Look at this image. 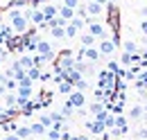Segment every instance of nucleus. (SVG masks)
<instances>
[{"label":"nucleus","mask_w":147,"mask_h":140,"mask_svg":"<svg viewBox=\"0 0 147 140\" xmlns=\"http://www.w3.org/2000/svg\"><path fill=\"white\" fill-rule=\"evenodd\" d=\"M140 34L147 36V18H143V20H140Z\"/></svg>","instance_id":"36"},{"label":"nucleus","mask_w":147,"mask_h":140,"mask_svg":"<svg viewBox=\"0 0 147 140\" xmlns=\"http://www.w3.org/2000/svg\"><path fill=\"white\" fill-rule=\"evenodd\" d=\"M136 140H147V127H140L136 131Z\"/></svg>","instance_id":"34"},{"label":"nucleus","mask_w":147,"mask_h":140,"mask_svg":"<svg viewBox=\"0 0 147 140\" xmlns=\"http://www.w3.org/2000/svg\"><path fill=\"white\" fill-rule=\"evenodd\" d=\"M104 127H107V129H113V127H115V115H113V113H109V115H107Z\"/></svg>","instance_id":"33"},{"label":"nucleus","mask_w":147,"mask_h":140,"mask_svg":"<svg viewBox=\"0 0 147 140\" xmlns=\"http://www.w3.org/2000/svg\"><path fill=\"white\" fill-rule=\"evenodd\" d=\"M122 140H129V138H125V136H122Z\"/></svg>","instance_id":"41"},{"label":"nucleus","mask_w":147,"mask_h":140,"mask_svg":"<svg viewBox=\"0 0 147 140\" xmlns=\"http://www.w3.org/2000/svg\"><path fill=\"white\" fill-rule=\"evenodd\" d=\"M7 18L11 20V30H14V34H27V30H30L32 23H30V18L25 16L20 9H14V7H11V9L7 11Z\"/></svg>","instance_id":"1"},{"label":"nucleus","mask_w":147,"mask_h":140,"mask_svg":"<svg viewBox=\"0 0 147 140\" xmlns=\"http://www.w3.org/2000/svg\"><path fill=\"white\" fill-rule=\"evenodd\" d=\"M18 63H20V68H25V72H27V68L34 66V61H32L30 54H20V57H18Z\"/></svg>","instance_id":"19"},{"label":"nucleus","mask_w":147,"mask_h":140,"mask_svg":"<svg viewBox=\"0 0 147 140\" xmlns=\"http://www.w3.org/2000/svg\"><path fill=\"white\" fill-rule=\"evenodd\" d=\"M30 129H32V133H34V136H45V133H48V129H45V127H43V124L38 122H32L30 124Z\"/></svg>","instance_id":"18"},{"label":"nucleus","mask_w":147,"mask_h":140,"mask_svg":"<svg viewBox=\"0 0 147 140\" xmlns=\"http://www.w3.org/2000/svg\"><path fill=\"white\" fill-rule=\"evenodd\" d=\"M93 2H100V5H109V0H93Z\"/></svg>","instance_id":"39"},{"label":"nucleus","mask_w":147,"mask_h":140,"mask_svg":"<svg viewBox=\"0 0 147 140\" xmlns=\"http://www.w3.org/2000/svg\"><path fill=\"white\" fill-rule=\"evenodd\" d=\"M36 54L41 57H45V61H52L55 59V50H52V45H50V41H45V38H36Z\"/></svg>","instance_id":"5"},{"label":"nucleus","mask_w":147,"mask_h":140,"mask_svg":"<svg viewBox=\"0 0 147 140\" xmlns=\"http://www.w3.org/2000/svg\"><path fill=\"white\" fill-rule=\"evenodd\" d=\"M79 43H82V48H93L95 43H97V38L88 32H84V34H79Z\"/></svg>","instance_id":"14"},{"label":"nucleus","mask_w":147,"mask_h":140,"mask_svg":"<svg viewBox=\"0 0 147 140\" xmlns=\"http://www.w3.org/2000/svg\"><path fill=\"white\" fill-rule=\"evenodd\" d=\"M115 45H118V38H115V36L100 38V41H97V50H100V54H104V57H111V54L115 52Z\"/></svg>","instance_id":"4"},{"label":"nucleus","mask_w":147,"mask_h":140,"mask_svg":"<svg viewBox=\"0 0 147 140\" xmlns=\"http://www.w3.org/2000/svg\"><path fill=\"white\" fill-rule=\"evenodd\" d=\"M113 2H115V0H109V5H113Z\"/></svg>","instance_id":"40"},{"label":"nucleus","mask_w":147,"mask_h":140,"mask_svg":"<svg viewBox=\"0 0 147 140\" xmlns=\"http://www.w3.org/2000/svg\"><path fill=\"white\" fill-rule=\"evenodd\" d=\"M129 120H134V122H136V120H143V115H145V106H140V104H134L131 106V108H129Z\"/></svg>","instance_id":"13"},{"label":"nucleus","mask_w":147,"mask_h":140,"mask_svg":"<svg viewBox=\"0 0 147 140\" xmlns=\"http://www.w3.org/2000/svg\"><path fill=\"white\" fill-rule=\"evenodd\" d=\"M59 16L63 18V20H73L75 18V9L66 7V5H59Z\"/></svg>","instance_id":"15"},{"label":"nucleus","mask_w":147,"mask_h":140,"mask_svg":"<svg viewBox=\"0 0 147 140\" xmlns=\"http://www.w3.org/2000/svg\"><path fill=\"white\" fill-rule=\"evenodd\" d=\"M50 118H52V122H63V120H66L61 111H50Z\"/></svg>","instance_id":"31"},{"label":"nucleus","mask_w":147,"mask_h":140,"mask_svg":"<svg viewBox=\"0 0 147 140\" xmlns=\"http://www.w3.org/2000/svg\"><path fill=\"white\" fill-rule=\"evenodd\" d=\"M122 52H138V43H136V41H131V38H127V41H125V43H122Z\"/></svg>","instance_id":"20"},{"label":"nucleus","mask_w":147,"mask_h":140,"mask_svg":"<svg viewBox=\"0 0 147 140\" xmlns=\"http://www.w3.org/2000/svg\"><path fill=\"white\" fill-rule=\"evenodd\" d=\"M2 100H5V106H7V108H14V106H16V95H14L11 90H9V93H7Z\"/></svg>","instance_id":"23"},{"label":"nucleus","mask_w":147,"mask_h":140,"mask_svg":"<svg viewBox=\"0 0 147 140\" xmlns=\"http://www.w3.org/2000/svg\"><path fill=\"white\" fill-rule=\"evenodd\" d=\"M0 140H20V138L16 136V133H7V136H2Z\"/></svg>","instance_id":"37"},{"label":"nucleus","mask_w":147,"mask_h":140,"mask_svg":"<svg viewBox=\"0 0 147 140\" xmlns=\"http://www.w3.org/2000/svg\"><path fill=\"white\" fill-rule=\"evenodd\" d=\"M38 9L43 11L45 20H50V18L59 16V5H57V2H41V5H38Z\"/></svg>","instance_id":"7"},{"label":"nucleus","mask_w":147,"mask_h":140,"mask_svg":"<svg viewBox=\"0 0 147 140\" xmlns=\"http://www.w3.org/2000/svg\"><path fill=\"white\" fill-rule=\"evenodd\" d=\"M59 5H66V7H70V9H77V7L82 5V0H59Z\"/></svg>","instance_id":"29"},{"label":"nucleus","mask_w":147,"mask_h":140,"mask_svg":"<svg viewBox=\"0 0 147 140\" xmlns=\"http://www.w3.org/2000/svg\"><path fill=\"white\" fill-rule=\"evenodd\" d=\"M32 140H38V138H32Z\"/></svg>","instance_id":"42"},{"label":"nucleus","mask_w":147,"mask_h":140,"mask_svg":"<svg viewBox=\"0 0 147 140\" xmlns=\"http://www.w3.org/2000/svg\"><path fill=\"white\" fill-rule=\"evenodd\" d=\"M50 36H52V38H59V41H61V38H66V27H63V25L50 27Z\"/></svg>","instance_id":"17"},{"label":"nucleus","mask_w":147,"mask_h":140,"mask_svg":"<svg viewBox=\"0 0 147 140\" xmlns=\"http://www.w3.org/2000/svg\"><path fill=\"white\" fill-rule=\"evenodd\" d=\"M32 61H34V66H36V68H41V70H43V63H45V57H41V54H34V57H32Z\"/></svg>","instance_id":"32"},{"label":"nucleus","mask_w":147,"mask_h":140,"mask_svg":"<svg viewBox=\"0 0 147 140\" xmlns=\"http://www.w3.org/2000/svg\"><path fill=\"white\" fill-rule=\"evenodd\" d=\"M30 23H32L34 27H41V25L45 23V16H43V11H41L38 7H32V14H30Z\"/></svg>","instance_id":"10"},{"label":"nucleus","mask_w":147,"mask_h":140,"mask_svg":"<svg viewBox=\"0 0 147 140\" xmlns=\"http://www.w3.org/2000/svg\"><path fill=\"white\" fill-rule=\"evenodd\" d=\"M115 81H118L115 72H111L107 68L97 72V88H115Z\"/></svg>","instance_id":"3"},{"label":"nucleus","mask_w":147,"mask_h":140,"mask_svg":"<svg viewBox=\"0 0 147 140\" xmlns=\"http://www.w3.org/2000/svg\"><path fill=\"white\" fill-rule=\"evenodd\" d=\"M75 88H77V90H84V93H86V90H88V81H86V79L82 77V79H77V81H75Z\"/></svg>","instance_id":"30"},{"label":"nucleus","mask_w":147,"mask_h":140,"mask_svg":"<svg viewBox=\"0 0 147 140\" xmlns=\"http://www.w3.org/2000/svg\"><path fill=\"white\" fill-rule=\"evenodd\" d=\"M20 140H32L34 138V133H32V129H30V124H18L16 127V131H14Z\"/></svg>","instance_id":"11"},{"label":"nucleus","mask_w":147,"mask_h":140,"mask_svg":"<svg viewBox=\"0 0 147 140\" xmlns=\"http://www.w3.org/2000/svg\"><path fill=\"white\" fill-rule=\"evenodd\" d=\"M68 23H70V25H75L79 32H82V30H84V25H86V20H84V18H79V16H75L73 20H68Z\"/></svg>","instance_id":"27"},{"label":"nucleus","mask_w":147,"mask_h":140,"mask_svg":"<svg viewBox=\"0 0 147 140\" xmlns=\"http://www.w3.org/2000/svg\"><path fill=\"white\" fill-rule=\"evenodd\" d=\"M140 16L147 18V5H145V7H140Z\"/></svg>","instance_id":"38"},{"label":"nucleus","mask_w":147,"mask_h":140,"mask_svg":"<svg viewBox=\"0 0 147 140\" xmlns=\"http://www.w3.org/2000/svg\"><path fill=\"white\" fill-rule=\"evenodd\" d=\"M68 102H70L75 108H84V106H86V93H84V90H77V88H75L73 93L68 95Z\"/></svg>","instance_id":"6"},{"label":"nucleus","mask_w":147,"mask_h":140,"mask_svg":"<svg viewBox=\"0 0 147 140\" xmlns=\"http://www.w3.org/2000/svg\"><path fill=\"white\" fill-rule=\"evenodd\" d=\"M27 77H30L32 81H38V79H41V68H36V66L27 68Z\"/></svg>","instance_id":"22"},{"label":"nucleus","mask_w":147,"mask_h":140,"mask_svg":"<svg viewBox=\"0 0 147 140\" xmlns=\"http://www.w3.org/2000/svg\"><path fill=\"white\" fill-rule=\"evenodd\" d=\"M86 25H88V34H93L97 41L100 38H109V30L100 23V18H86Z\"/></svg>","instance_id":"2"},{"label":"nucleus","mask_w":147,"mask_h":140,"mask_svg":"<svg viewBox=\"0 0 147 140\" xmlns=\"http://www.w3.org/2000/svg\"><path fill=\"white\" fill-rule=\"evenodd\" d=\"M38 122L43 124L45 129H50V127H52V118H50V113H45V111H41V113H38Z\"/></svg>","instance_id":"21"},{"label":"nucleus","mask_w":147,"mask_h":140,"mask_svg":"<svg viewBox=\"0 0 147 140\" xmlns=\"http://www.w3.org/2000/svg\"><path fill=\"white\" fill-rule=\"evenodd\" d=\"M57 90H59L61 95H70V93L75 90V86L70 84V81H66V79H63L61 84H57Z\"/></svg>","instance_id":"16"},{"label":"nucleus","mask_w":147,"mask_h":140,"mask_svg":"<svg viewBox=\"0 0 147 140\" xmlns=\"http://www.w3.org/2000/svg\"><path fill=\"white\" fill-rule=\"evenodd\" d=\"M86 131L93 133V136H102V133L107 131V127H104V122H100V120H95V118H93V120L86 122Z\"/></svg>","instance_id":"9"},{"label":"nucleus","mask_w":147,"mask_h":140,"mask_svg":"<svg viewBox=\"0 0 147 140\" xmlns=\"http://www.w3.org/2000/svg\"><path fill=\"white\" fill-rule=\"evenodd\" d=\"M32 84H34V81H32V79H30L27 75H25V77H20V79H18V86H32Z\"/></svg>","instance_id":"35"},{"label":"nucleus","mask_w":147,"mask_h":140,"mask_svg":"<svg viewBox=\"0 0 147 140\" xmlns=\"http://www.w3.org/2000/svg\"><path fill=\"white\" fill-rule=\"evenodd\" d=\"M16 127H18V124L14 122V120H11V118H9V120H5V122H2V129H5V131H7V133H14V131H16Z\"/></svg>","instance_id":"24"},{"label":"nucleus","mask_w":147,"mask_h":140,"mask_svg":"<svg viewBox=\"0 0 147 140\" xmlns=\"http://www.w3.org/2000/svg\"><path fill=\"white\" fill-rule=\"evenodd\" d=\"M73 111H75V106L70 104L68 100H66V102H63V106H61V113H63V118H68V115H73Z\"/></svg>","instance_id":"26"},{"label":"nucleus","mask_w":147,"mask_h":140,"mask_svg":"<svg viewBox=\"0 0 147 140\" xmlns=\"http://www.w3.org/2000/svg\"><path fill=\"white\" fill-rule=\"evenodd\" d=\"M86 7V16L88 18H100L102 14H104V5H100V2H88V5H84Z\"/></svg>","instance_id":"8"},{"label":"nucleus","mask_w":147,"mask_h":140,"mask_svg":"<svg viewBox=\"0 0 147 140\" xmlns=\"http://www.w3.org/2000/svg\"><path fill=\"white\" fill-rule=\"evenodd\" d=\"M75 36H79V30L68 23V25H66V38H75Z\"/></svg>","instance_id":"25"},{"label":"nucleus","mask_w":147,"mask_h":140,"mask_svg":"<svg viewBox=\"0 0 147 140\" xmlns=\"http://www.w3.org/2000/svg\"><path fill=\"white\" fill-rule=\"evenodd\" d=\"M100 57H102V54H100V50H97L95 45H93V48H84V59H86L88 63H97Z\"/></svg>","instance_id":"12"},{"label":"nucleus","mask_w":147,"mask_h":140,"mask_svg":"<svg viewBox=\"0 0 147 140\" xmlns=\"http://www.w3.org/2000/svg\"><path fill=\"white\" fill-rule=\"evenodd\" d=\"M88 111H91L93 115H95V113H100V111H104V104H102V102H97V100H95V102H93V104L88 106Z\"/></svg>","instance_id":"28"}]
</instances>
